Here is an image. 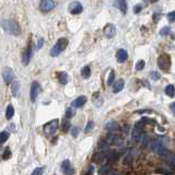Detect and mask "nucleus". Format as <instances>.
<instances>
[{
  "mask_svg": "<svg viewBox=\"0 0 175 175\" xmlns=\"http://www.w3.org/2000/svg\"><path fill=\"white\" fill-rule=\"evenodd\" d=\"M1 26L7 33L13 35V36H20L22 33L20 24L16 20H12V19H3L1 21Z\"/></svg>",
  "mask_w": 175,
  "mask_h": 175,
  "instance_id": "1",
  "label": "nucleus"
},
{
  "mask_svg": "<svg viewBox=\"0 0 175 175\" xmlns=\"http://www.w3.org/2000/svg\"><path fill=\"white\" fill-rule=\"evenodd\" d=\"M150 148L153 150L154 152H157L159 154H164L167 152L166 150V139L165 138H158L153 140L150 144Z\"/></svg>",
  "mask_w": 175,
  "mask_h": 175,
  "instance_id": "2",
  "label": "nucleus"
},
{
  "mask_svg": "<svg viewBox=\"0 0 175 175\" xmlns=\"http://www.w3.org/2000/svg\"><path fill=\"white\" fill-rule=\"evenodd\" d=\"M68 46V39L65 38V37H61L57 41V43L55 44V46L53 47L52 50H50V55L53 57H57L60 53L64 52V50L67 48Z\"/></svg>",
  "mask_w": 175,
  "mask_h": 175,
  "instance_id": "3",
  "label": "nucleus"
},
{
  "mask_svg": "<svg viewBox=\"0 0 175 175\" xmlns=\"http://www.w3.org/2000/svg\"><path fill=\"white\" fill-rule=\"evenodd\" d=\"M158 66L163 71H169L171 68V57L167 54H162L158 58Z\"/></svg>",
  "mask_w": 175,
  "mask_h": 175,
  "instance_id": "4",
  "label": "nucleus"
},
{
  "mask_svg": "<svg viewBox=\"0 0 175 175\" xmlns=\"http://www.w3.org/2000/svg\"><path fill=\"white\" fill-rule=\"evenodd\" d=\"M58 124H59L58 119H54V120H52V122H49V123L46 124V125L44 126V133H46L47 136L54 135L58 128Z\"/></svg>",
  "mask_w": 175,
  "mask_h": 175,
  "instance_id": "5",
  "label": "nucleus"
},
{
  "mask_svg": "<svg viewBox=\"0 0 175 175\" xmlns=\"http://www.w3.org/2000/svg\"><path fill=\"white\" fill-rule=\"evenodd\" d=\"M55 7L56 2L54 0H41V2H39V9L43 12H49Z\"/></svg>",
  "mask_w": 175,
  "mask_h": 175,
  "instance_id": "6",
  "label": "nucleus"
},
{
  "mask_svg": "<svg viewBox=\"0 0 175 175\" xmlns=\"http://www.w3.org/2000/svg\"><path fill=\"white\" fill-rule=\"evenodd\" d=\"M69 11H70L71 14H75V16L76 14H80L83 11V5L79 1H72L69 5Z\"/></svg>",
  "mask_w": 175,
  "mask_h": 175,
  "instance_id": "7",
  "label": "nucleus"
},
{
  "mask_svg": "<svg viewBox=\"0 0 175 175\" xmlns=\"http://www.w3.org/2000/svg\"><path fill=\"white\" fill-rule=\"evenodd\" d=\"M103 33H104L105 37H107V38H113V37L116 35V27L114 24H106V25L104 26V29H103Z\"/></svg>",
  "mask_w": 175,
  "mask_h": 175,
  "instance_id": "8",
  "label": "nucleus"
},
{
  "mask_svg": "<svg viewBox=\"0 0 175 175\" xmlns=\"http://www.w3.org/2000/svg\"><path fill=\"white\" fill-rule=\"evenodd\" d=\"M61 172L65 175H73L75 170L69 160H64V162L61 163Z\"/></svg>",
  "mask_w": 175,
  "mask_h": 175,
  "instance_id": "9",
  "label": "nucleus"
},
{
  "mask_svg": "<svg viewBox=\"0 0 175 175\" xmlns=\"http://www.w3.org/2000/svg\"><path fill=\"white\" fill-rule=\"evenodd\" d=\"M111 150H103V151H100L97 152L95 155H94V160H95V162H102L104 160H108L110 158V154H111Z\"/></svg>",
  "mask_w": 175,
  "mask_h": 175,
  "instance_id": "10",
  "label": "nucleus"
},
{
  "mask_svg": "<svg viewBox=\"0 0 175 175\" xmlns=\"http://www.w3.org/2000/svg\"><path fill=\"white\" fill-rule=\"evenodd\" d=\"M2 78L5 80V83H10V82L13 81L14 79V72L11 68H5L3 69L2 71Z\"/></svg>",
  "mask_w": 175,
  "mask_h": 175,
  "instance_id": "11",
  "label": "nucleus"
},
{
  "mask_svg": "<svg viewBox=\"0 0 175 175\" xmlns=\"http://www.w3.org/2000/svg\"><path fill=\"white\" fill-rule=\"evenodd\" d=\"M39 93V84L38 82H33L31 86V92H30V97H31L32 102H35Z\"/></svg>",
  "mask_w": 175,
  "mask_h": 175,
  "instance_id": "12",
  "label": "nucleus"
},
{
  "mask_svg": "<svg viewBox=\"0 0 175 175\" xmlns=\"http://www.w3.org/2000/svg\"><path fill=\"white\" fill-rule=\"evenodd\" d=\"M113 5H114L115 8H117L120 12L123 13V14H126V13H127V8H128V7H127L126 0H115Z\"/></svg>",
  "mask_w": 175,
  "mask_h": 175,
  "instance_id": "13",
  "label": "nucleus"
},
{
  "mask_svg": "<svg viewBox=\"0 0 175 175\" xmlns=\"http://www.w3.org/2000/svg\"><path fill=\"white\" fill-rule=\"evenodd\" d=\"M32 57H33V50H32L31 46H29V48L24 52L23 57H22V63H23L24 66H27L31 61Z\"/></svg>",
  "mask_w": 175,
  "mask_h": 175,
  "instance_id": "14",
  "label": "nucleus"
},
{
  "mask_svg": "<svg viewBox=\"0 0 175 175\" xmlns=\"http://www.w3.org/2000/svg\"><path fill=\"white\" fill-rule=\"evenodd\" d=\"M116 59L118 63H125L126 60L128 59V52L126 49H119L116 54Z\"/></svg>",
  "mask_w": 175,
  "mask_h": 175,
  "instance_id": "15",
  "label": "nucleus"
},
{
  "mask_svg": "<svg viewBox=\"0 0 175 175\" xmlns=\"http://www.w3.org/2000/svg\"><path fill=\"white\" fill-rule=\"evenodd\" d=\"M118 129H119V125H118V123L115 122V120H111V122H108V123L105 125V130L111 131V133H114V131L118 130Z\"/></svg>",
  "mask_w": 175,
  "mask_h": 175,
  "instance_id": "16",
  "label": "nucleus"
},
{
  "mask_svg": "<svg viewBox=\"0 0 175 175\" xmlns=\"http://www.w3.org/2000/svg\"><path fill=\"white\" fill-rule=\"evenodd\" d=\"M124 86H125V81H124L123 79H119L113 86V92L114 93H118V92H120L124 89Z\"/></svg>",
  "mask_w": 175,
  "mask_h": 175,
  "instance_id": "17",
  "label": "nucleus"
},
{
  "mask_svg": "<svg viewBox=\"0 0 175 175\" xmlns=\"http://www.w3.org/2000/svg\"><path fill=\"white\" fill-rule=\"evenodd\" d=\"M86 103V97H84V95H81V97H78L75 101H73L72 106L73 107H82Z\"/></svg>",
  "mask_w": 175,
  "mask_h": 175,
  "instance_id": "18",
  "label": "nucleus"
},
{
  "mask_svg": "<svg viewBox=\"0 0 175 175\" xmlns=\"http://www.w3.org/2000/svg\"><path fill=\"white\" fill-rule=\"evenodd\" d=\"M107 141L111 144H120L123 142V139H122V137L117 136V135H112V136H110Z\"/></svg>",
  "mask_w": 175,
  "mask_h": 175,
  "instance_id": "19",
  "label": "nucleus"
},
{
  "mask_svg": "<svg viewBox=\"0 0 175 175\" xmlns=\"http://www.w3.org/2000/svg\"><path fill=\"white\" fill-rule=\"evenodd\" d=\"M58 80H59V82L61 84H67L69 81V76L68 73L65 72V71H61V72H59V75H58Z\"/></svg>",
  "mask_w": 175,
  "mask_h": 175,
  "instance_id": "20",
  "label": "nucleus"
},
{
  "mask_svg": "<svg viewBox=\"0 0 175 175\" xmlns=\"http://www.w3.org/2000/svg\"><path fill=\"white\" fill-rule=\"evenodd\" d=\"M164 92H165V94L169 95L170 97H175V86H173V84H169V86H166V88H165Z\"/></svg>",
  "mask_w": 175,
  "mask_h": 175,
  "instance_id": "21",
  "label": "nucleus"
},
{
  "mask_svg": "<svg viewBox=\"0 0 175 175\" xmlns=\"http://www.w3.org/2000/svg\"><path fill=\"white\" fill-rule=\"evenodd\" d=\"M81 76L83 79H88L91 76V68L89 66H84L83 68L81 69Z\"/></svg>",
  "mask_w": 175,
  "mask_h": 175,
  "instance_id": "22",
  "label": "nucleus"
},
{
  "mask_svg": "<svg viewBox=\"0 0 175 175\" xmlns=\"http://www.w3.org/2000/svg\"><path fill=\"white\" fill-rule=\"evenodd\" d=\"M112 172H113L112 167L108 166V165H105V166H102V167H101V169H100V171H99V173H100V174H101V175H110Z\"/></svg>",
  "mask_w": 175,
  "mask_h": 175,
  "instance_id": "23",
  "label": "nucleus"
},
{
  "mask_svg": "<svg viewBox=\"0 0 175 175\" xmlns=\"http://www.w3.org/2000/svg\"><path fill=\"white\" fill-rule=\"evenodd\" d=\"M5 115H7V118L8 119H11V118L13 117V115H14V108H13L12 105H8V107H7V113H5Z\"/></svg>",
  "mask_w": 175,
  "mask_h": 175,
  "instance_id": "24",
  "label": "nucleus"
},
{
  "mask_svg": "<svg viewBox=\"0 0 175 175\" xmlns=\"http://www.w3.org/2000/svg\"><path fill=\"white\" fill-rule=\"evenodd\" d=\"M170 32H171L170 26H164V27H162V29L160 30L159 34L161 35V36H166V35L170 34Z\"/></svg>",
  "mask_w": 175,
  "mask_h": 175,
  "instance_id": "25",
  "label": "nucleus"
},
{
  "mask_svg": "<svg viewBox=\"0 0 175 175\" xmlns=\"http://www.w3.org/2000/svg\"><path fill=\"white\" fill-rule=\"evenodd\" d=\"M75 114H76V111H75V108H73L72 106L68 107V108H67V111H66V117H67V118L73 117V116H75Z\"/></svg>",
  "mask_w": 175,
  "mask_h": 175,
  "instance_id": "26",
  "label": "nucleus"
},
{
  "mask_svg": "<svg viewBox=\"0 0 175 175\" xmlns=\"http://www.w3.org/2000/svg\"><path fill=\"white\" fill-rule=\"evenodd\" d=\"M19 88H20V83L18 81H14L12 84V93L14 97L18 95V92H19Z\"/></svg>",
  "mask_w": 175,
  "mask_h": 175,
  "instance_id": "27",
  "label": "nucleus"
},
{
  "mask_svg": "<svg viewBox=\"0 0 175 175\" xmlns=\"http://www.w3.org/2000/svg\"><path fill=\"white\" fill-rule=\"evenodd\" d=\"M144 66H146V63H144V60H142V59L138 60V61H137V64H136V70H137V71L142 70V69L144 68Z\"/></svg>",
  "mask_w": 175,
  "mask_h": 175,
  "instance_id": "28",
  "label": "nucleus"
},
{
  "mask_svg": "<svg viewBox=\"0 0 175 175\" xmlns=\"http://www.w3.org/2000/svg\"><path fill=\"white\" fill-rule=\"evenodd\" d=\"M71 127V124L70 122H68V120H65V122H63V125H61V130L63 131H68L69 129H70Z\"/></svg>",
  "mask_w": 175,
  "mask_h": 175,
  "instance_id": "29",
  "label": "nucleus"
},
{
  "mask_svg": "<svg viewBox=\"0 0 175 175\" xmlns=\"http://www.w3.org/2000/svg\"><path fill=\"white\" fill-rule=\"evenodd\" d=\"M118 158H119V153H118L117 151H112L110 154L108 160H110V161H117Z\"/></svg>",
  "mask_w": 175,
  "mask_h": 175,
  "instance_id": "30",
  "label": "nucleus"
},
{
  "mask_svg": "<svg viewBox=\"0 0 175 175\" xmlns=\"http://www.w3.org/2000/svg\"><path fill=\"white\" fill-rule=\"evenodd\" d=\"M8 138H9V133H7V131H2V133H0V142H1V144H5Z\"/></svg>",
  "mask_w": 175,
  "mask_h": 175,
  "instance_id": "31",
  "label": "nucleus"
},
{
  "mask_svg": "<svg viewBox=\"0 0 175 175\" xmlns=\"http://www.w3.org/2000/svg\"><path fill=\"white\" fill-rule=\"evenodd\" d=\"M150 76H151V78L153 79L154 81H158V80L161 79V73L158 72V71H152V72L150 73Z\"/></svg>",
  "mask_w": 175,
  "mask_h": 175,
  "instance_id": "32",
  "label": "nucleus"
},
{
  "mask_svg": "<svg viewBox=\"0 0 175 175\" xmlns=\"http://www.w3.org/2000/svg\"><path fill=\"white\" fill-rule=\"evenodd\" d=\"M10 157H11V150H10V148H5V151H3V153H2V159L3 160H7V159H9Z\"/></svg>",
  "mask_w": 175,
  "mask_h": 175,
  "instance_id": "33",
  "label": "nucleus"
},
{
  "mask_svg": "<svg viewBox=\"0 0 175 175\" xmlns=\"http://www.w3.org/2000/svg\"><path fill=\"white\" fill-rule=\"evenodd\" d=\"M94 127V122L93 120H90V122H88V124H86V128H84V133H89L90 130H91L92 128Z\"/></svg>",
  "mask_w": 175,
  "mask_h": 175,
  "instance_id": "34",
  "label": "nucleus"
},
{
  "mask_svg": "<svg viewBox=\"0 0 175 175\" xmlns=\"http://www.w3.org/2000/svg\"><path fill=\"white\" fill-rule=\"evenodd\" d=\"M114 78H115V71L112 70V71L110 72L108 79H107V84H108V86H111V84L113 83V81H114Z\"/></svg>",
  "mask_w": 175,
  "mask_h": 175,
  "instance_id": "35",
  "label": "nucleus"
},
{
  "mask_svg": "<svg viewBox=\"0 0 175 175\" xmlns=\"http://www.w3.org/2000/svg\"><path fill=\"white\" fill-rule=\"evenodd\" d=\"M43 45H44V38H38V41H37V43H36V45H35V49L36 50H39L41 48L43 47Z\"/></svg>",
  "mask_w": 175,
  "mask_h": 175,
  "instance_id": "36",
  "label": "nucleus"
},
{
  "mask_svg": "<svg viewBox=\"0 0 175 175\" xmlns=\"http://www.w3.org/2000/svg\"><path fill=\"white\" fill-rule=\"evenodd\" d=\"M43 173H44V167H36V169L33 171L32 175H42Z\"/></svg>",
  "mask_w": 175,
  "mask_h": 175,
  "instance_id": "37",
  "label": "nucleus"
},
{
  "mask_svg": "<svg viewBox=\"0 0 175 175\" xmlns=\"http://www.w3.org/2000/svg\"><path fill=\"white\" fill-rule=\"evenodd\" d=\"M79 128L78 127H72L71 128V136L73 137V138H76V137H78L79 136Z\"/></svg>",
  "mask_w": 175,
  "mask_h": 175,
  "instance_id": "38",
  "label": "nucleus"
},
{
  "mask_svg": "<svg viewBox=\"0 0 175 175\" xmlns=\"http://www.w3.org/2000/svg\"><path fill=\"white\" fill-rule=\"evenodd\" d=\"M141 10H142V5H140V3H138V5H136L135 7H133V12L136 13V14L140 13Z\"/></svg>",
  "mask_w": 175,
  "mask_h": 175,
  "instance_id": "39",
  "label": "nucleus"
},
{
  "mask_svg": "<svg viewBox=\"0 0 175 175\" xmlns=\"http://www.w3.org/2000/svg\"><path fill=\"white\" fill-rule=\"evenodd\" d=\"M167 18H169L170 22H175V11H172V12L167 13Z\"/></svg>",
  "mask_w": 175,
  "mask_h": 175,
  "instance_id": "40",
  "label": "nucleus"
},
{
  "mask_svg": "<svg viewBox=\"0 0 175 175\" xmlns=\"http://www.w3.org/2000/svg\"><path fill=\"white\" fill-rule=\"evenodd\" d=\"M160 18H161V12H155L153 14V22L154 23H158L159 22V20H160Z\"/></svg>",
  "mask_w": 175,
  "mask_h": 175,
  "instance_id": "41",
  "label": "nucleus"
},
{
  "mask_svg": "<svg viewBox=\"0 0 175 175\" xmlns=\"http://www.w3.org/2000/svg\"><path fill=\"white\" fill-rule=\"evenodd\" d=\"M133 158L131 157V154H129L128 157L125 158V161H124V163H125V164H130V163L133 162Z\"/></svg>",
  "mask_w": 175,
  "mask_h": 175,
  "instance_id": "42",
  "label": "nucleus"
},
{
  "mask_svg": "<svg viewBox=\"0 0 175 175\" xmlns=\"http://www.w3.org/2000/svg\"><path fill=\"white\" fill-rule=\"evenodd\" d=\"M169 160H170L171 164H172L173 166L175 167V154H173V155H171V157H170V159H169Z\"/></svg>",
  "mask_w": 175,
  "mask_h": 175,
  "instance_id": "43",
  "label": "nucleus"
},
{
  "mask_svg": "<svg viewBox=\"0 0 175 175\" xmlns=\"http://www.w3.org/2000/svg\"><path fill=\"white\" fill-rule=\"evenodd\" d=\"M93 172H94V167H93V165H91V166L89 167V171L86 172V175H92L93 174Z\"/></svg>",
  "mask_w": 175,
  "mask_h": 175,
  "instance_id": "44",
  "label": "nucleus"
},
{
  "mask_svg": "<svg viewBox=\"0 0 175 175\" xmlns=\"http://www.w3.org/2000/svg\"><path fill=\"white\" fill-rule=\"evenodd\" d=\"M171 111L175 114V102H173L172 104H171Z\"/></svg>",
  "mask_w": 175,
  "mask_h": 175,
  "instance_id": "45",
  "label": "nucleus"
},
{
  "mask_svg": "<svg viewBox=\"0 0 175 175\" xmlns=\"http://www.w3.org/2000/svg\"><path fill=\"white\" fill-rule=\"evenodd\" d=\"M144 1H149V0H144ZM158 0H150V2L151 3H154V2H157Z\"/></svg>",
  "mask_w": 175,
  "mask_h": 175,
  "instance_id": "46",
  "label": "nucleus"
},
{
  "mask_svg": "<svg viewBox=\"0 0 175 175\" xmlns=\"http://www.w3.org/2000/svg\"><path fill=\"white\" fill-rule=\"evenodd\" d=\"M113 175H118V174H117V173H114V174H113Z\"/></svg>",
  "mask_w": 175,
  "mask_h": 175,
  "instance_id": "47",
  "label": "nucleus"
}]
</instances>
